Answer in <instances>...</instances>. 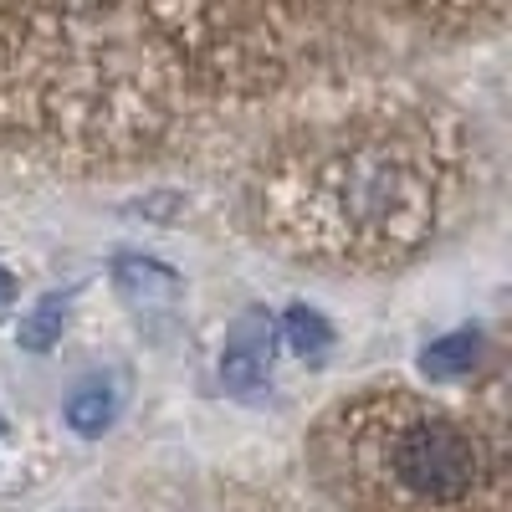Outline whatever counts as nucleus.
I'll list each match as a JSON object with an SVG mask.
<instances>
[{
  "label": "nucleus",
  "instance_id": "obj_1",
  "mask_svg": "<svg viewBox=\"0 0 512 512\" xmlns=\"http://www.w3.org/2000/svg\"><path fill=\"white\" fill-rule=\"evenodd\" d=\"M390 472L415 502L451 507L461 497H472L482 461H477L472 436L456 420H446L441 410H431V415L405 420L390 436Z\"/></svg>",
  "mask_w": 512,
  "mask_h": 512
},
{
  "label": "nucleus",
  "instance_id": "obj_2",
  "mask_svg": "<svg viewBox=\"0 0 512 512\" xmlns=\"http://www.w3.org/2000/svg\"><path fill=\"white\" fill-rule=\"evenodd\" d=\"M272 344H277V323L262 308L241 313L231 344L221 354V384H226V390H236V395L262 390L267 374H272Z\"/></svg>",
  "mask_w": 512,
  "mask_h": 512
},
{
  "label": "nucleus",
  "instance_id": "obj_3",
  "mask_svg": "<svg viewBox=\"0 0 512 512\" xmlns=\"http://www.w3.org/2000/svg\"><path fill=\"white\" fill-rule=\"evenodd\" d=\"M113 282L128 303H144V308H159V303H175L180 297V277L159 262H149V256H118Z\"/></svg>",
  "mask_w": 512,
  "mask_h": 512
},
{
  "label": "nucleus",
  "instance_id": "obj_4",
  "mask_svg": "<svg viewBox=\"0 0 512 512\" xmlns=\"http://www.w3.org/2000/svg\"><path fill=\"white\" fill-rule=\"evenodd\" d=\"M477 359H482V333L477 328H456V333L436 338V344L420 354V369L431 379H461V374L477 369Z\"/></svg>",
  "mask_w": 512,
  "mask_h": 512
},
{
  "label": "nucleus",
  "instance_id": "obj_5",
  "mask_svg": "<svg viewBox=\"0 0 512 512\" xmlns=\"http://www.w3.org/2000/svg\"><path fill=\"white\" fill-rule=\"evenodd\" d=\"M113 415H118V390H113V384H103V379L82 384V390L67 400V425H72L77 436H103L108 425H113Z\"/></svg>",
  "mask_w": 512,
  "mask_h": 512
},
{
  "label": "nucleus",
  "instance_id": "obj_6",
  "mask_svg": "<svg viewBox=\"0 0 512 512\" xmlns=\"http://www.w3.org/2000/svg\"><path fill=\"white\" fill-rule=\"evenodd\" d=\"M282 338H287V349L292 354H303V359H323L333 349V328L318 308H303V303H292L282 313Z\"/></svg>",
  "mask_w": 512,
  "mask_h": 512
},
{
  "label": "nucleus",
  "instance_id": "obj_7",
  "mask_svg": "<svg viewBox=\"0 0 512 512\" xmlns=\"http://www.w3.org/2000/svg\"><path fill=\"white\" fill-rule=\"evenodd\" d=\"M67 308H72V292H47V297L31 308V318L21 323V344L36 349V354L52 349L57 333H62V323H67Z\"/></svg>",
  "mask_w": 512,
  "mask_h": 512
},
{
  "label": "nucleus",
  "instance_id": "obj_8",
  "mask_svg": "<svg viewBox=\"0 0 512 512\" xmlns=\"http://www.w3.org/2000/svg\"><path fill=\"white\" fill-rule=\"evenodd\" d=\"M11 297H16V277H11L6 267H0V313L11 308Z\"/></svg>",
  "mask_w": 512,
  "mask_h": 512
}]
</instances>
